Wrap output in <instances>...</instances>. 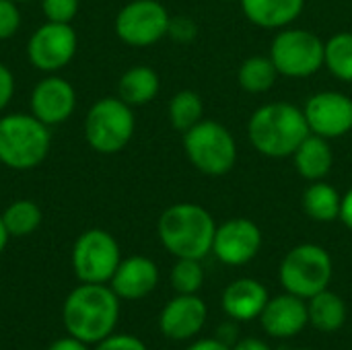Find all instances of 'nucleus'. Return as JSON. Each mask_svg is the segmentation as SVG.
Instances as JSON below:
<instances>
[{
	"label": "nucleus",
	"instance_id": "1",
	"mask_svg": "<svg viewBox=\"0 0 352 350\" xmlns=\"http://www.w3.org/2000/svg\"><path fill=\"white\" fill-rule=\"evenodd\" d=\"M309 134L303 109L287 101H274L258 107L248 122V138L252 146L270 159L293 157Z\"/></svg>",
	"mask_w": 352,
	"mask_h": 350
},
{
	"label": "nucleus",
	"instance_id": "2",
	"mask_svg": "<svg viewBox=\"0 0 352 350\" xmlns=\"http://www.w3.org/2000/svg\"><path fill=\"white\" fill-rule=\"evenodd\" d=\"M120 297L113 289L99 283H82L64 303V324L70 336L85 344L101 342L107 338L120 318Z\"/></svg>",
	"mask_w": 352,
	"mask_h": 350
},
{
	"label": "nucleus",
	"instance_id": "3",
	"mask_svg": "<svg viewBox=\"0 0 352 350\" xmlns=\"http://www.w3.org/2000/svg\"><path fill=\"white\" fill-rule=\"evenodd\" d=\"M157 231L163 248L175 258L202 260L212 252L217 223L204 206L177 202L163 210Z\"/></svg>",
	"mask_w": 352,
	"mask_h": 350
},
{
	"label": "nucleus",
	"instance_id": "4",
	"mask_svg": "<svg viewBox=\"0 0 352 350\" xmlns=\"http://www.w3.org/2000/svg\"><path fill=\"white\" fill-rule=\"evenodd\" d=\"M47 128L33 113L0 118V163L16 171L41 165L52 144Z\"/></svg>",
	"mask_w": 352,
	"mask_h": 350
},
{
	"label": "nucleus",
	"instance_id": "5",
	"mask_svg": "<svg viewBox=\"0 0 352 350\" xmlns=\"http://www.w3.org/2000/svg\"><path fill=\"white\" fill-rule=\"evenodd\" d=\"M184 151L190 163L204 175H227L237 163V142L233 134L214 120H202L184 132Z\"/></svg>",
	"mask_w": 352,
	"mask_h": 350
},
{
	"label": "nucleus",
	"instance_id": "6",
	"mask_svg": "<svg viewBox=\"0 0 352 350\" xmlns=\"http://www.w3.org/2000/svg\"><path fill=\"white\" fill-rule=\"evenodd\" d=\"M334 274V264L330 254L318 243L295 245L280 262L278 278L287 293L301 299H311L314 295L330 287Z\"/></svg>",
	"mask_w": 352,
	"mask_h": 350
},
{
	"label": "nucleus",
	"instance_id": "7",
	"mask_svg": "<svg viewBox=\"0 0 352 350\" xmlns=\"http://www.w3.org/2000/svg\"><path fill=\"white\" fill-rule=\"evenodd\" d=\"M134 134V113L120 97H103L91 105L85 118V138L101 155H113L126 149Z\"/></svg>",
	"mask_w": 352,
	"mask_h": 350
},
{
	"label": "nucleus",
	"instance_id": "8",
	"mask_svg": "<svg viewBox=\"0 0 352 350\" xmlns=\"http://www.w3.org/2000/svg\"><path fill=\"white\" fill-rule=\"evenodd\" d=\"M326 41L309 29L285 27L272 39L270 60L278 74L289 78H307L324 66Z\"/></svg>",
	"mask_w": 352,
	"mask_h": 350
},
{
	"label": "nucleus",
	"instance_id": "9",
	"mask_svg": "<svg viewBox=\"0 0 352 350\" xmlns=\"http://www.w3.org/2000/svg\"><path fill=\"white\" fill-rule=\"evenodd\" d=\"M122 262L120 245L103 229L85 231L72 248V268L78 281L105 285Z\"/></svg>",
	"mask_w": 352,
	"mask_h": 350
},
{
	"label": "nucleus",
	"instance_id": "10",
	"mask_svg": "<svg viewBox=\"0 0 352 350\" xmlns=\"http://www.w3.org/2000/svg\"><path fill=\"white\" fill-rule=\"evenodd\" d=\"M169 12L159 0H132L116 17L118 37L134 47L161 41L169 29Z\"/></svg>",
	"mask_w": 352,
	"mask_h": 350
},
{
	"label": "nucleus",
	"instance_id": "11",
	"mask_svg": "<svg viewBox=\"0 0 352 350\" xmlns=\"http://www.w3.org/2000/svg\"><path fill=\"white\" fill-rule=\"evenodd\" d=\"M76 33L70 23H52L41 25L27 43L29 60L41 72H56L64 68L76 54Z\"/></svg>",
	"mask_w": 352,
	"mask_h": 350
},
{
	"label": "nucleus",
	"instance_id": "12",
	"mask_svg": "<svg viewBox=\"0 0 352 350\" xmlns=\"http://www.w3.org/2000/svg\"><path fill=\"white\" fill-rule=\"evenodd\" d=\"M311 134L322 138H342L352 130V99L340 91L311 95L303 107Z\"/></svg>",
	"mask_w": 352,
	"mask_h": 350
},
{
	"label": "nucleus",
	"instance_id": "13",
	"mask_svg": "<svg viewBox=\"0 0 352 350\" xmlns=\"http://www.w3.org/2000/svg\"><path fill=\"white\" fill-rule=\"evenodd\" d=\"M262 248L260 227L243 217L229 219L217 227L212 254L227 266H243L252 262Z\"/></svg>",
	"mask_w": 352,
	"mask_h": 350
},
{
	"label": "nucleus",
	"instance_id": "14",
	"mask_svg": "<svg viewBox=\"0 0 352 350\" xmlns=\"http://www.w3.org/2000/svg\"><path fill=\"white\" fill-rule=\"evenodd\" d=\"M76 105V93L66 78L47 76L39 80L31 93V113L45 126L66 122Z\"/></svg>",
	"mask_w": 352,
	"mask_h": 350
},
{
	"label": "nucleus",
	"instance_id": "15",
	"mask_svg": "<svg viewBox=\"0 0 352 350\" xmlns=\"http://www.w3.org/2000/svg\"><path fill=\"white\" fill-rule=\"evenodd\" d=\"M208 318L206 303L198 295H177L161 311L159 326L169 340H190L204 328Z\"/></svg>",
	"mask_w": 352,
	"mask_h": 350
},
{
	"label": "nucleus",
	"instance_id": "16",
	"mask_svg": "<svg viewBox=\"0 0 352 350\" xmlns=\"http://www.w3.org/2000/svg\"><path fill=\"white\" fill-rule=\"evenodd\" d=\"M262 328L272 338H293L309 324L305 299L285 293L272 297L260 314Z\"/></svg>",
	"mask_w": 352,
	"mask_h": 350
},
{
	"label": "nucleus",
	"instance_id": "17",
	"mask_svg": "<svg viewBox=\"0 0 352 350\" xmlns=\"http://www.w3.org/2000/svg\"><path fill=\"white\" fill-rule=\"evenodd\" d=\"M159 283V268L151 258L132 256L120 262L111 276V289L120 299H142L155 291Z\"/></svg>",
	"mask_w": 352,
	"mask_h": 350
},
{
	"label": "nucleus",
	"instance_id": "18",
	"mask_svg": "<svg viewBox=\"0 0 352 350\" xmlns=\"http://www.w3.org/2000/svg\"><path fill=\"white\" fill-rule=\"evenodd\" d=\"M223 309L235 322H250L260 318L270 301L266 287L256 278H237L223 293Z\"/></svg>",
	"mask_w": 352,
	"mask_h": 350
},
{
	"label": "nucleus",
	"instance_id": "19",
	"mask_svg": "<svg viewBox=\"0 0 352 350\" xmlns=\"http://www.w3.org/2000/svg\"><path fill=\"white\" fill-rule=\"evenodd\" d=\"M239 2L248 21L262 29H285L291 23H295L305 8V0H239Z\"/></svg>",
	"mask_w": 352,
	"mask_h": 350
},
{
	"label": "nucleus",
	"instance_id": "20",
	"mask_svg": "<svg viewBox=\"0 0 352 350\" xmlns=\"http://www.w3.org/2000/svg\"><path fill=\"white\" fill-rule=\"evenodd\" d=\"M297 173L307 182H322L334 165V153L328 138L309 134L293 153Z\"/></svg>",
	"mask_w": 352,
	"mask_h": 350
},
{
	"label": "nucleus",
	"instance_id": "21",
	"mask_svg": "<svg viewBox=\"0 0 352 350\" xmlns=\"http://www.w3.org/2000/svg\"><path fill=\"white\" fill-rule=\"evenodd\" d=\"M159 87H161L159 74L151 66H132L122 74L118 93L120 99L130 107H140L157 97Z\"/></svg>",
	"mask_w": 352,
	"mask_h": 350
},
{
	"label": "nucleus",
	"instance_id": "22",
	"mask_svg": "<svg viewBox=\"0 0 352 350\" xmlns=\"http://www.w3.org/2000/svg\"><path fill=\"white\" fill-rule=\"evenodd\" d=\"M303 210L311 221L318 223H332L336 219H340V204H342V196L338 194V190L330 184L322 182H311L307 186V190L303 192L301 198Z\"/></svg>",
	"mask_w": 352,
	"mask_h": 350
},
{
	"label": "nucleus",
	"instance_id": "23",
	"mask_svg": "<svg viewBox=\"0 0 352 350\" xmlns=\"http://www.w3.org/2000/svg\"><path fill=\"white\" fill-rule=\"evenodd\" d=\"M309 324L320 332H336L346 324V303L332 291H322L307 299Z\"/></svg>",
	"mask_w": 352,
	"mask_h": 350
},
{
	"label": "nucleus",
	"instance_id": "24",
	"mask_svg": "<svg viewBox=\"0 0 352 350\" xmlns=\"http://www.w3.org/2000/svg\"><path fill=\"white\" fill-rule=\"evenodd\" d=\"M276 76H278V70L272 64L270 56H252L243 60V64L237 70L239 87L252 95L270 91L276 83Z\"/></svg>",
	"mask_w": 352,
	"mask_h": 350
},
{
	"label": "nucleus",
	"instance_id": "25",
	"mask_svg": "<svg viewBox=\"0 0 352 350\" xmlns=\"http://www.w3.org/2000/svg\"><path fill=\"white\" fill-rule=\"evenodd\" d=\"M324 66L338 80L352 83V33L340 31L326 41Z\"/></svg>",
	"mask_w": 352,
	"mask_h": 350
},
{
	"label": "nucleus",
	"instance_id": "26",
	"mask_svg": "<svg viewBox=\"0 0 352 350\" xmlns=\"http://www.w3.org/2000/svg\"><path fill=\"white\" fill-rule=\"evenodd\" d=\"M204 120V101L196 91H179L169 103V122L175 130L188 132Z\"/></svg>",
	"mask_w": 352,
	"mask_h": 350
},
{
	"label": "nucleus",
	"instance_id": "27",
	"mask_svg": "<svg viewBox=\"0 0 352 350\" xmlns=\"http://www.w3.org/2000/svg\"><path fill=\"white\" fill-rule=\"evenodd\" d=\"M0 217H2V223L10 237L31 235L41 225V210L31 200H16V202L8 204Z\"/></svg>",
	"mask_w": 352,
	"mask_h": 350
},
{
	"label": "nucleus",
	"instance_id": "28",
	"mask_svg": "<svg viewBox=\"0 0 352 350\" xmlns=\"http://www.w3.org/2000/svg\"><path fill=\"white\" fill-rule=\"evenodd\" d=\"M171 285L177 295H198L204 285V268L200 260L192 258H177L171 270Z\"/></svg>",
	"mask_w": 352,
	"mask_h": 350
},
{
	"label": "nucleus",
	"instance_id": "29",
	"mask_svg": "<svg viewBox=\"0 0 352 350\" xmlns=\"http://www.w3.org/2000/svg\"><path fill=\"white\" fill-rule=\"evenodd\" d=\"M80 0H41V10L52 23H72Z\"/></svg>",
	"mask_w": 352,
	"mask_h": 350
},
{
	"label": "nucleus",
	"instance_id": "30",
	"mask_svg": "<svg viewBox=\"0 0 352 350\" xmlns=\"http://www.w3.org/2000/svg\"><path fill=\"white\" fill-rule=\"evenodd\" d=\"M21 27V12L14 0H0V41L10 39Z\"/></svg>",
	"mask_w": 352,
	"mask_h": 350
},
{
	"label": "nucleus",
	"instance_id": "31",
	"mask_svg": "<svg viewBox=\"0 0 352 350\" xmlns=\"http://www.w3.org/2000/svg\"><path fill=\"white\" fill-rule=\"evenodd\" d=\"M167 35L177 43H190L198 35V25L190 17H171Z\"/></svg>",
	"mask_w": 352,
	"mask_h": 350
},
{
	"label": "nucleus",
	"instance_id": "32",
	"mask_svg": "<svg viewBox=\"0 0 352 350\" xmlns=\"http://www.w3.org/2000/svg\"><path fill=\"white\" fill-rule=\"evenodd\" d=\"M95 350H146L144 342L130 334H109L101 342H97Z\"/></svg>",
	"mask_w": 352,
	"mask_h": 350
},
{
	"label": "nucleus",
	"instance_id": "33",
	"mask_svg": "<svg viewBox=\"0 0 352 350\" xmlns=\"http://www.w3.org/2000/svg\"><path fill=\"white\" fill-rule=\"evenodd\" d=\"M14 95V76L12 72L0 62V109H4Z\"/></svg>",
	"mask_w": 352,
	"mask_h": 350
},
{
	"label": "nucleus",
	"instance_id": "34",
	"mask_svg": "<svg viewBox=\"0 0 352 350\" xmlns=\"http://www.w3.org/2000/svg\"><path fill=\"white\" fill-rule=\"evenodd\" d=\"M186 350H231L227 347V342L219 340V338H204V340H196L192 342Z\"/></svg>",
	"mask_w": 352,
	"mask_h": 350
},
{
	"label": "nucleus",
	"instance_id": "35",
	"mask_svg": "<svg viewBox=\"0 0 352 350\" xmlns=\"http://www.w3.org/2000/svg\"><path fill=\"white\" fill-rule=\"evenodd\" d=\"M47 350H87V344L74 336H68V338H60V340L52 342V347Z\"/></svg>",
	"mask_w": 352,
	"mask_h": 350
},
{
	"label": "nucleus",
	"instance_id": "36",
	"mask_svg": "<svg viewBox=\"0 0 352 350\" xmlns=\"http://www.w3.org/2000/svg\"><path fill=\"white\" fill-rule=\"evenodd\" d=\"M340 221L352 231V188L342 196V204H340Z\"/></svg>",
	"mask_w": 352,
	"mask_h": 350
},
{
	"label": "nucleus",
	"instance_id": "37",
	"mask_svg": "<svg viewBox=\"0 0 352 350\" xmlns=\"http://www.w3.org/2000/svg\"><path fill=\"white\" fill-rule=\"evenodd\" d=\"M231 350H272L270 349V344H266L264 340H260V338H243V340H239L235 347Z\"/></svg>",
	"mask_w": 352,
	"mask_h": 350
},
{
	"label": "nucleus",
	"instance_id": "38",
	"mask_svg": "<svg viewBox=\"0 0 352 350\" xmlns=\"http://www.w3.org/2000/svg\"><path fill=\"white\" fill-rule=\"evenodd\" d=\"M8 231H6V227H4V223H2V217H0V254H2V250L6 248V243H8Z\"/></svg>",
	"mask_w": 352,
	"mask_h": 350
},
{
	"label": "nucleus",
	"instance_id": "39",
	"mask_svg": "<svg viewBox=\"0 0 352 350\" xmlns=\"http://www.w3.org/2000/svg\"><path fill=\"white\" fill-rule=\"evenodd\" d=\"M225 2H239V0H225Z\"/></svg>",
	"mask_w": 352,
	"mask_h": 350
},
{
	"label": "nucleus",
	"instance_id": "40",
	"mask_svg": "<svg viewBox=\"0 0 352 350\" xmlns=\"http://www.w3.org/2000/svg\"><path fill=\"white\" fill-rule=\"evenodd\" d=\"M14 2H27V0H14Z\"/></svg>",
	"mask_w": 352,
	"mask_h": 350
},
{
	"label": "nucleus",
	"instance_id": "41",
	"mask_svg": "<svg viewBox=\"0 0 352 350\" xmlns=\"http://www.w3.org/2000/svg\"><path fill=\"white\" fill-rule=\"evenodd\" d=\"M297 350H307V349H297Z\"/></svg>",
	"mask_w": 352,
	"mask_h": 350
}]
</instances>
